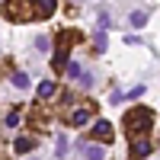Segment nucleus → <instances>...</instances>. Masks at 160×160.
I'll list each match as a JSON object with an SVG mask.
<instances>
[{
	"mask_svg": "<svg viewBox=\"0 0 160 160\" xmlns=\"http://www.w3.org/2000/svg\"><path fill=\"white\" fill-rule=\"evenodd\" d=\"M125 135L128 138H138V135H148L151 125H154V112L148 109V106H131V109L125 112Z\"/></svg>",
	"mask_w": 160,
	"mask_h": 160,
	"instance_id": "nucleus-1",
	"label": "nucleus"
},
{
	"mask_svg": "<svg viewBox=\"0 0 160 160\" xmlns=\"http://www.w3.org/2000/svg\"><path fill=\"white\" fill-rule=\"evenodd\" d=\"M74 42H83V32H77V29H61L55 35V58H51V68H55L58 74L64 71V64H68V51Z\"/></svg>",
	"mask_w": 160,
	"mask_h": 160,
	"instance_id": "nucleus-2",
	"label": "nucleus"
},
{
	"mask_svg": "<svg viewBox=\"0 0 160 160\" xmlns=\"http://www.w3.org/2000/svg\"><path fill=\"white\" fill-rule=\"evenodd\" d=\"M0 10H3V19H10V22H32L35 19L32 0H7Z\"/></svg>",
	"mask_w": 160,
	"mask_h": 160,
	"instance_id": "nucleus-3",
	"label": "nucleus"
},
{
	"mask_svg": "<svg viewBox=\"0 0 160 160\" xmlns=\"http://www.w3.org/2000/svg\"><path fill=\"white\" fill-rule=\"evenodd\" d=\"M96 112V102H90V106H77V109H71V115H64V122L74 125V128H83L90 122V115Z\"/></svg>",
	"mask_w": 160,
	"mask_h": 160,
	"instance_id": "nucleus-4",
	"label": "nucleus"
},
{
	"mask_svg": "<svg viewBox=\"0 0 160 160\" xmlns=\"http://www.w3.org/2000/svg\"><path fill=\"white\" fill-rule=\"evenodd\" d=\"M90 138H96L99 144H112V141H115V128H112V122H106V118H96V125H93Z\"/></svg>",
	"mask_w": 160,
	"mask_h": 160,
	"instance_id": "nucleus-5",
	"label": "nucleus"
},
{
	"mask_svg": "<svg viewBox=\"0 0 160 160\" xmlns=\"http://www.w3.org/2000/svg\"><path fill=\"white\" fill-rule=\"evenodd\" d=\"M131 160H141V157H148L151 154V141L144 138V135H138V138H131Z\"/></svg>",
	"mask_w": 160,
	"mask_h": 160,
	"instance_id": "nucleus-6",
	"label": "nucleus"
},
{
	"mask_svg": "<svg viewBox=\"0 0 160 160\" xmlns=\"http://www.w3.org/2000/svg\"><path fill=\"white\" fill-rule=\"evenodd\" d=\"M32 7H35V19H48V16H55L58 0H32Z\"/></svg>",
	"mask_w": 160,
	"mask_h": 160,
	"instance_id": "nucleus-7",
	"label": "nucleus"
},
{
	"mask_svg": "<svg viewBox=\"0 0 160 160\" xmlns=\"http://www.w3.org/2000/svg\"><path fill=\"white\" fill-rule=\"evenodd\" d=\"M38 141H42V138H35V135L16 138V141H13V154H29V151H35V148H38Z\"/></svg>",
	"mask_w": 160,
	"mask_h": 160,
	"instance_id": "nucleus-8",
	"label": "nucleus"
},
{
	"mask_svg": "<svg viewBox=\"0 0 160 160\" xmlns=\"http://www.w3.org/2000/svg\"><path fill=\"white\" fill-rule=\"evenodd\" d=\"M80 154H83L87 160H102V157H106L99 141H96V144H87V141H83V144H80Z\"/></svg>",
	"mask_w": 160,
	"mask_h": 160,
	"instance_id": "nucleus-9",
	"label": "nucleus"
},
{
	"mask_svg": "<svg viewBox=\"0 0 160 160\" xmlns=\"http://www.w3.org/2000/svg\"><path fill=\"white\" fill-rule=\"evenodd\" d=\"M58 93V83L55 80H42V83H38V99H51Z\"/></svg>",
	"mask_w": 160,
	"mask_h": 160,
	"instance_id": "nucleus-10",
	"label": "nucleus"
},
{
	"mask_svg": "<svg viewBox=\"0 0 160 160\" xmlns=\"http://www.w3.org/2000/svg\"><path fill=\"white\" fill-rule=\"evenodd\" d=\"M106 45H109V38H106V29L93 32V48H96V51H106Z\"/></svg>",
	"mask_w": 160,
	"mask_h": 160,
	"instance_id": "nucleus-11",
	"label": "nucleus"
},
{
	"mask_svg": "<svg viewBox=\"0 0 160 160\" xmlns=\"http://www.w3.org/2000/svg\"><path fill=\"white\" fill-rule=\"evenodd\" d=\"M13 87H16V90H29V77H26L22 71H16V74H13Z\"/></svg>",
	"mask_w": 160,
	"mask_h": 160,
	"instance_id": "nucleus-12",
	"label": "nucleus"
},
{
	"mask_svg": "<svg viewBox=\"0 0 160 160\" xmlns=\"http://www.w3.org/2000/svg\"><path fill=\"white\" fill-rule=\"evenodd\" d=\"M144 22H148V13H144V10H138V13H131V26H135V29H141Z\"/></svg>",
	"mask_w": 160,
	"mask_h": 160,
	"instance_id": "nucleus-13",
	"label": "nucleus"
},
{
	"mask_svg": "<svg viewBox=\"0 0 160 160\" xmlns=\"http://www.w3.org/2000/svg\"><path fill=\"white\" fill-rule=\"evenodd\" d=\"M80 74H83V68H80L77 61H71V58H68V77H80Z\"/></svg>",
	"mask_w": 160,
	"mask_h": 160,
	"instance_id": "nucleus-14",
	"label": "nucleus"
},
{
	"mask_svg": "<svg viewBox=\"0 0 160 160\" xmlns=\"http://www.w3.org/2000/svg\"><path fill=\"white\" fill-rule=\"evenodd\" d=\"M35 48H38V51H48V48H51V38H48V35H38V38H35Z\"/></svg>",
	"mask_w": 160,
	"mask_h": 160,
	"instance_id": "nucleus-15",
	"label": "nucleus"
},
{
	"mask_svg": "<svg viewBox=\"0 0 160 160\" xmlns=\"http://www.w3.org/2000/svg\"><path fill=\"white\" fill-rule=\"evenodd\" d=\"M68 151H71V144H68V138H61V141L55 144V154H58V157H64Z\"/></svg>",
	"mask_w": 160,
	"mask_h": 160,
	"instance_id": "nucleus-16",
	"label": "nucleus"
},
{
	"mask_svg": "<svg viewBox=\"0 0 160 160\" xmlns=\"http://www.w3.org/2000/svg\"><path fill=\"white\" fill-rule=\"evenodd\" d=\"M7 125H10V128L19 125V109H10V112H7Z\"/></svg>",
	"mask_w": 160,
	"mask_h": 160,
	"instance_id": "nucleus-17",
	"label": "nucleus"
},
{
	"mask_svg": "<svg viewBox=\"0 0 160 160\" xmlns=\"http://www.w3.org/2000/svg\"><path fill=\"white\" fill-rule=\"evenodd\" d=\"M80 83H83V90H90V87H93V74L83 71V74H80Z\"/></svg>",
	"mask_w": 160,
	"mask_h": 160,
	"instance_id": "nucleus-18",
	"label": "nucleus"
}]
</instances>
